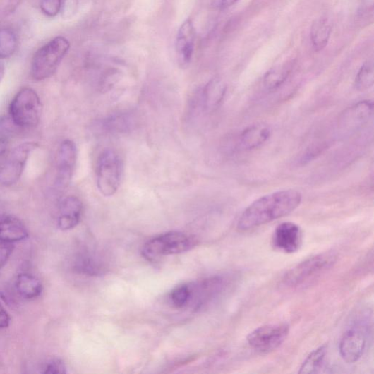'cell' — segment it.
I'll return each instance as SVG.
<instances>
[{
	"label": "cell",
	"mask_w": 374,
	"mask_h": 374,
	"mask_svg": "<svg viewBox=\"0 0 374 374\" xmlns=\"http://www.w3.org/2000/svg\"><path fill=\"white\" fill-rule=\"evenodd\" d=\"M302 194L296 190H285L264 195L249 205L241 215L237 228L248 231L282 218L298 209Z\"/></svg>",
	"instance_id": "obj_1"
},
{
	"label": "cell",
	"mask_w": 374,
	"mask_h": 374,
	"mask_svg": "<svg viewBox=\"0 0 374 374\" xmlns=\"http://www.w3.org/2000/svg\"><path fill=\"white\" fill-rule=\"evenodd\" d=\"M196 245L195 237L174 231L160 234L145 242L141 252L145 259L155 261L164 256L188 252Z\"/></svg>",
	"instance_id": "obj_2"
},
{
	"label": "cell",
	"mask_w": 374,
	"mask_h": 374,
	"mask_svg": "<svg viewBox=\"0 0 374 374\" xmlns=\"http://www.w3.org/2000/svg\"><path fill=\"white\" fill-rule=\"evenodd\" d=\"M337 260V255L332 252L310 257L289 269L283 277V283L290 288L303 286L325 273Z\"/></svg>",
	"instance_id": "obj_3"
},
{
	"label": "cell",
	"mask_w": 374,
	"mask_h": 374,
	"mask_svg": "<svg viewBox=\"0 0 374 374\" xmlns=\"http://www.w3.org/2000/svg\"><path fill=\"white\" fill-rule=\"evenodd\" d=\"M70 48L69 40L62 36L54 38L41 47L33 57L31 69L32 78L36 80H44L52 76Z\"/></svg>",
	"instance_id": "obj_4"
},
{
	"label": "cell",
	"mask_w": 374,
	"mask_h": 374,
	"mask_svg": "<svg viewBox=\"0 0 374 374\" xmlns=\"http://www.w3.org/2000/svg\"><path fill=\"white\" fill-rule=\"evenodd\" d=\"M42 103L37 92L30 88L20 90L11 100L9 113L17 127L35 128L42 115Z\"/></svg>",
	"instance_id": "obj_5"
},
{
	"label": "cell",
	"mask_w": 374,
	"mask_h": 374,
	"mask_svg": "<svg viewBox=\"0 0 374 374\" xmlns=\"http://www.w3.org/2000/svg\"><path fill=\"white\" fill-rule=\"evenodd\" d=\"M123 174V162L113 150H106L99 155L96 169V182L99 193L111 197L118 191Z\"/></svg>",
	"instance_id": "obj_6"
},
{
	"label": "cell",
	"mask_w": 374,
	"mask_h": 374,
	"mask_svg": "<svg viewBox=\"0 0 374 374\" xmlns=\"http://www.w3.org/2000/svg\"><path fill=\"white\" fill-rule=\"evenodd\" d=\"M38 147L34 142L20 143L0 162V186H11L22 177L31 154Z\"/></svg>",
	"instance_id": "obj_7"
},
{
	"label": "cell",
	"mask_w": 374,
	"mask_h": 374,
	"mask_svg": "<svg viewBox=\"0 0 374 374\" xmlns=\"http://www.w3.org/2000/svg\"><path fill=\"white\" fill-rule=\"evenodd\" d=\"M286 323L265 325L256 328L247 337V342L256 351L266 354L278 349L289 334Z\"/></svg>",
	"instance_id": "obj_8"
},
{
	"label": "cell",
	"mask_w": 374,
	"mask_h": 374,
	"mask_svg": "<svg viewBox=\"0 0 374 374\" xmlns=\"http://www.w3.org/2000/svg\"><path fill=\"white\" fill-rule=\"evenodd\" d=\"M368 325L356 323L347 330L339 342L342 358L348 363L358 362L363 356L369 332Z\"/></svg>",
	"instance_id": "obj_9"
},
{
	"label": "cell",
	"mask_w": 374,
	"mask_h": 374,
	"mask_svg": "<svg viewBox=\"0 0 374 374\" xmlns=\"http://www.w3.org/2000/svg\"><path fill=\"white\" fill-rule=\"evenodd\" d=\"M227 86L221 79L211 80L200 90L197 92L191 101V111L211 113L216 111L224 100Z\"/></svg>",
	"instance_id": "obj_10"
},
{
	"label": "cell",
	"mask_w": 374,
	"mask_h": 374,
	"mask_svg": "<svg viewBox=\"0 0 374 374\" xmlns=\"http://www.w3.org/2000/svg\"><path fill=\"white\" fill-rule=\"evenodd\" d=\"M192 300L195 310L209 306L224 292L227 279L222 276H214L191 283Z\"/></svg>",
	"instance_id": "obj_11"
},
{
	"label": "cell",
	"mask_w": 374,
	"mask_h": 374,
	"mask_svg": "<svg viewBox=\"0 0 374 374\" xmlns=\"http://www.w3.org/2000/svg\"><path fill=\"white\" fill-rule=\"evenodd\" d=\"M73 267L74 271L82 275L99 277L108 271V265L95 248L85 247L76 254Z\"/></svg>",
	"instance_id": "obj_12"
},
{
	"label": "cell",
	"mask_w": 374,
	"mask_h": 374,
	"mask_svg": "<svg viewBox=\"0 0 374 374\" xmlns=\"http://www.w3.org/2000/svg\"><path fill=\"white\" fill-rule=\"evenodd\" d=\"M301 228L296 223L286 222L276 228L272 237V245L276 251L293 254L298 252L302 245Z\"/></svg>",
	"instance_id": "obj_13"
},
{
	"label": "cell",
	"mask_w": 374,
	"mask_h": 374,
	"mask_svg": "<svg viewBox=\"0 0 374 374\" xmlns=\"http://www.w3.org/2000/svg\"><path fill=\"white\" fill-rule=\"evenodd\" d=\"M77 161V148L71 140H66L60 145L57 159L56 184L60 189H66L73 176Z\"/></svg>",
	"instance_id": "obj_14"
},
{
	"label": "cell",
	"mask_w": 374,
	"mask_h": 374,
	"mask_svg": "<svg viewBox=\"0 0 374 374\" xmlns=\"http://www.w3.org/2000/svg\"><path fill=\"white\" fill-rule=\"evenodd\" d=\"M196 32L191 18L180 27L176 40V52L179 65L186 68L192 60L195 44Z\"/></svg>",
	"instance_id": "obj_15"
},
{
	"label": "cell",
	"mask_w": 374,
	"mask_h": 374,
	"mask_svg": "<svg viewBox=\"0 0 374 374\" xmlns=\"http://www.w3.org/2000/svg\"><path fill=\"white\" fill-rule=\"evenodd\" d=\"M373 113V102L370 100L359 102L346 109L341 116L339 126L344 131L358 128L368 122Z\"/></svg>",
	"instance_id": "obj_16"
},
{
	"label": "cell",
	"mask_w": 374,
	"mask_h": 374,
	"mask_svg": "<svg viewBox=\"0 0 374 374\" xmlns=\"http://www.w3.org/2000/svg\"><path fill=\"white\" fill-rule=\"evenodd\" d=\"M83 203L76 196H68L60 202L57 226L61 231L73 229L80 222Z\"/></svg>",
	"instance_id": "obj_17"
},
{
	"label": "cell",
	"mask_w": 374,
	"mask_h": 374,
	"mask_svg": "<svg viewBox=\"0 0 374 374\" xmlns=\"http://www.w3.org/2000/svg\"><path fill=\"white\" fill-rule=\"evenodd\" d=\"M272 134V130L265 123H257L246 128L239 135L240 148L252 151L262 147Z\"/></svg>",
	"instance_id": "obj_18"
},
{
	"label": "cell",
	"mask_w": 374,
	"mask_h": 374,
	"mask_svg": "<svg viewBox=\"0 0 374 374\" xmlns=\"http://www.w3.org/2000/svg\"><path fill=\"white\" fill-rule=\"evenodd\" d=\"M29 233L24 223L14 217L0 219V241L13 244L27 239Z\"/></svg>",
	"instance_id": "obj_19"
},
{
	"label": "cell",
	"mask_w": 374,
	"mask_h": 374,
	"mask_svg": "<svg viewBox=\"0 0 374 374\" xmlns=\"http://www.w3.org/2000/svg\"><path fill=\"white\" fill-rule=\"evenodd\" d=\"M135 126V119L128 113L114 114L97 122V128L107 134L126 133Z\"/></svg>",
	"instance_id": "obj_20"
},
{
	"label": "cell",
	"mask_w": 374,
	"mask_h": 374,
	"mask_svg": "<svg viewBox=\"0 0 374 374\" xmlns=\"http://www.w3.org/2000/svg\"><path fill=\"white\" fill-rule=\"evenodd\" d=\"M15 288L18 296L25 300L35 299L43 292L42 283L29 274L19 275L15 282Z\"/></svg>",
	"instance_id": "obj_21"
},
{
	"label": "cell",
	"mask_w": 374,
	"mask_h": 374,
	"mask_svg": "<svg viewBox=\"0 0 374 374\" xmlns=\"http://www.w3.org/2000/svg\"><path fill=\"white\" fill-rule=\"evenodd\" d=\"M332 31V26L326 18H320L315 20L311 28L310 39L313 47L317 52L325 49Z\"/></svg>",
	"instance_id": "obj_22"
},
{
	"label": "cell",
	"mask_w": 374,
	"mask_h": 374,
	"mask_svg": "<svg viewBox=\"0 0 374 374\" xmlns=\"http://www.w3.org/2000/svg\"><path fill=\"white\" fill-rule=\"evenodd\" d=\"M291 70H292V65L286 64L269 71L263 78L265 89L269 91L279 89L286 80Z\"/></svg>",
	"instance_id": "obj_23"
},
{
	"label": "cell",
	"mask_w": 374,
	"mask_h": 374,
	"mask_svg": "<svg viewBox=\"0 0 374 374\" xmlns=\"http://www.w3.org/2000/svg\"><path fill=\"white\" fill-rule=\"evenodd\" d=\"M327 352L326 345L311 351L302 363L299 373L313 374L318 373L323 366Z\"/></svg>",
	"instance_id": "obj_24"
},
{
	"label": "cell",
	"mask_w": 374,
	"mask_h": 374,
	"mask_svg": "<svg viewBox=\"0 0 374 374\" xmlns=\"http://www.w3.org/2000/svg\"><path fill=\"white\" fill-rule=\"evenodd\" d=\"M17 49V38L10 29H0V59L11 57Z\"/></svg>",
	"instance_id": "obj_25"
},
{
	"label": "cell",
	"mask_w": 374,
	"mask_h": 374,
	"mask_svg": "<svg viewBox=\"0 0 374 374\" xmlns=\"http://www.w3.org/2000/svg\"><path fill=\"white\" fill-rule=\"evenodd\" d=\"M170 301L177 308L190 306L192 300V288L191 284L179 285L172 290L169 296Z\"/></svg>",
	"instance_id": "obj_26"
},
{
	"label": "cell",
	"mask_w": 374,
	"mask_h": 374,
	"mask_svg": "<svg viewBox=\"0 0 374 374\" xmlns=\"http://www.w3.org/2000/svg\"><path fill=\"white\" fill-rule=\"evenodd\" d=\"M374 71L373 62L369 61L362 66L357 74L355 85L358 90L366 91L373 85Z\"/></svg>",
	"instance_id": "obj_27"
},
{
	"label": "cell",
	"mask_w": 374,
	"mask_h": 374,
	"mask_svg": "<svg viewBox=\"0 0 374 374\" xmlns=\"http://www.w3.org/2000/svg\"><path fill=\"white\" fill-rule=\"evenodd\" d=\"M41 373L45 374H64L67 373V368L64 361L54 358L49 359L42 365Z\"/></svg>",
	"instance_id": "obj_28"
},
{
	"label": "cell",
	"mask_w": 374,
	"mask_h": 374,
	"mask_svg": "<svg viewBox=\"0 0 374 374\" xmlns=\"http://www.w3.org/2000/svg\"><path fill=\"white\" fill-rule=\"evenodd\" d=\"M79 8V0H62L61 7V16L64 20L73 18Z\"/></svg>",
	"instance_id": "obj_29"
},
{
	"label": "cell",
	"mask_w": 374,
	"mask_h": 374,
	"mask_svg": "<svg viewBox=\"0 0 374 374\" xmlns=\"http://www.w3.org/2000/svg\"><path fill=\"white\" fill-rule=\"evenodd\" d=\"M62 0H41L40 9L47 16L54 18L60 13Z\"/></svg>",
	"instance_id": "obj_30"
},
{
	"label": "cell",
	"mask_w": 374,
	"mask_h": 374,
	"mask_svg": "<svg viewBox=\"0 0 374 374\" xmlns=\"http://www.w3.org/2000/svg\"><path fill=\"white\" fill-rule=\"evenodd\" d=\"M13 244L0 241V269L6 265L13 251Z\"/></svg>",
	"instance_id": "obj_31"
},
{
	"label": "cell",
	"mask_w": 374,
	"mask_h": 374,
	"mask_svg": "<svg viewBox=\"0 0 374 374\" xmlns=\"http://www.w3.org/2000/svg\"><path fill=\"white\" fill-rule=\"evenodd\" d=\"M11 317L5 308L0 303V328H6L10 325Z\"/></svg>",
	"instance_id": "obj_32"
},
{
	"label": "cell",
	"mask_w": 374,
	"mask_h": 374,
	"mask_svg": "<svg viewBox=\"0 0 374 374\" xmlns=\"http://www.w3.org/2000/svg\"><path fill=\"white\" fill-rule=\"evenodd\" d=\"M9 143L6 138H0V158L4 157L8 154Z\"/></svg>",
	"instance_id": "obj_33"
},
{
	"label": "cell",
	"mask_w": 374,
	"mask_h": 374,
	"mask_svg": "<svg viewBox=\"0 0 374 374\" xmlns=\"http://www.w3.org/2000/svg\"><path fill=\"white\" fill-rule=\"evenodd\" d=\"M237 2L238 0H222L221 8L222 10L227 9L234 6Z\"/></svg>",
	"instance_id": "obj_34"
},
{
	"label": "cell",
	"mask_w": 374,
	"mask_h": 374,
	"mask_svg": "<svg viewBox=\"0 0 374 374\" xmlns=\"http://www.w3.org/2000/svg\"><path fill=\"white\" fill-rule=\"evenodd\" d=\"M4 67L1 64H0V81H1L4 77Z\"/></svg>",
	"instance_id": "obj_35"
}]
</instances>
